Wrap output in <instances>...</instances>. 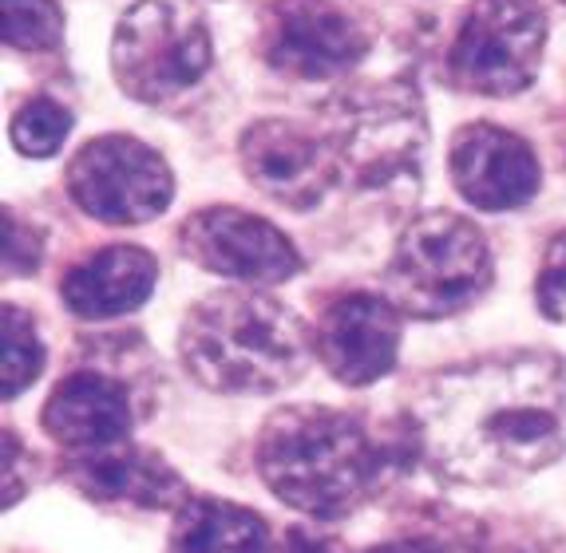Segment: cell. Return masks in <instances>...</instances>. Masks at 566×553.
Returning a JSON list of instances; mask_svg holds the SVG:
<instances>
[{"label":"cell","mask_w":566,"mask_h":553,"mask_svg":"<svg viewBox=\"0 0 566 553\" xmlns=\"http://www.w3.org/2000/svg\"><path fill=\"white\" fill-rule=\"evenodd\" d=\"M0 372H4V384H0L4 387V400H17L44 372V340L36 332V320L20 305H4V357H0Z\"/></svg>","instance_id":"d6986e66"},{"label":"cell","mask_w":566,"mask_h":553,"mask_svg":"<svg viewBox=\"0 0 566 553\" xmlns=\"http://www.w3.org/2000/svg\"><path fill=\"white\" fill-rule=\"evenodd\" d=\"M40 254H44V242L36 237L29 222L20 225L12 210H4V269L9 277H20V273H36Z\"/></svg>","instance_id":"603a6c76"},{"label":"cell","mask_w":566,"mask_h":553,"mask_svg":"<svg viewBox=\"0 0 566 553\" xmlns=\"http://www.w3.org/2000/svg\"><path fill=\"white\" fill-rule=\"evenodd\" d=\"M135 419L139 415H135L132 384L119 380L115 372H104V368L67 372L52 387L44 412H40L44 432L64 447V455L132 443Z\"/></svg>","instance_id":"4fadbf2b"},{"label":"cell","mask_w":566,"mask_h":553,"mask_svg":"<svg viewBox=\"0 0 566 553\" xmlns=\"http://www.w3.org/2000/svg\"><path fill=\"white\" fill-rule=\"evenodd\" d=\"M373 47V29L340 0H274L262 17V56L285 79H337Z\"/></svg>","instance_id":"ba28073f"},{"label":"cell","mask_w":566,"mask_h":553,"mask_svg":"<svg viewBox=\"0 0 566 553\" xmlns=\"http://www.w3.org/2000/svg\"><path fill=\"white\" fill-rule=\"evenodd\" d=\"M64 40L56 0H4V44L12 52H52Z\"/></svg>","instance_id":"ffe728a7"},{"label":"cell","mask_w":566,"mask_h":553,"mask_svg":"<svg viewBox=\"0 0 566 553\" xmlns=\"http://www.w3.org/2000/svg\"><path fill=\"white\" fill-rule=\"evenodd\" d=\"M448 170H452L455 190L475 210H491V214L527 206L543 182L531 142L495 123L460 127L452 135V150H448Z\"/></svg>","instance_id":"7c38bea8"},{"label":"cell","mask_w":566,"mask_h":553,"mask_svg":"<svg viewBox=\"0 0 566 553\" xmlns=\"http://www.w3.org/2000/svg\"><path fill=\"white\" fill-rule=\"evenodd\" d=\"M535 297L543 317L566 325V230L551 237L543 265H538V281H535Z\"/></svg>","instance_id":"7402d4cb"},{"label":"cell","mask_w":566,"mask_h":553,"mask_svg":"<svg viewBox=\"0 0 566 553\" xmlns=\"http://www.w3.org/2000/svg\"><path fill=\"white\" fill-rule=\"evenodd\" d=\"M491 249L480 225L452 210L420 214L400 234L385 269L388 300L400 317L448 320L491 289Z\"/></svg>","instance_id":"277c9868"},{"label":"cell","mask_w":566,"mask_h":553,"mask_svg":"<svg viewBox=\"0 0 566 553\" xmlns=\"http://www.w3.org/2000/svg\"><path fill=\"white\" fill-rule=\"evenodd\" d=\"M159 281V262L139 245H107L95 257L67 269L60 297L76 317L112 320L135 312L143 300H151Z\"/></svg>","instance_id":"2e32d148"},{"label":"cell","mask_w":566,"mask_h":553,"mask_svg":"<svg viewBox=\"0 0 566 553\" xmlns=\"http://www.w3.org/2000/svg\"><path fill=\"white\" fill-rule=\"evenodd\" d=\"M179 249L199 269L242 285H282L302 269V254L274 222L234 206L190 214L179 230Z\"/></svg>","instance_id":"30bf717a"},{"label":"cell","mask_w":566,"mask_h":553,"mask_svg":"<svg viewBox=\"0 0 566 553\" xmlns=\"http://www.w3.org/2000/svg\"><path fill=\"white\" fill-rule=\"evenodd\" d=\"M317 360L345 387H368L385 380L400 357V309L373 293L337 297L313 332Z\"/></svg>","instance_id":"8fae6325"},{"label":"cell","mask_w":566,"mask_h":553,"mask_svg":"<svg viewBox=\"0 0 566 553\" xmlns=\"http://www.w3.org/2000/svg\"><path fill=\"white\" fill-rule=\"evenodd\" d=\"M245 179L285 210H313L340 187L345 159L333 135H317L293 119H262L238 142Z\"/></svg>","instance_id":"9c48e42d"},{"label":"cell","mask_w":566,"mask_h":553,"mask_svg":"<svg viewBox=\"0 0 566 553\" xmlns=\"http://www.w3.org/2000/svg\"><path fill=\"white\" fill-rule=\"evenodd\" d=\"M274 534L258 510L227 498L190 494L175 510L167 553H270Z\"/></svg>","instance_id":"e0dca14e"},{"label":"cell","mask_w":566,"mask_h":553,"mask_svg":"<svg viewBox=\"0 0 566 553\" xmlns=\"http://www.w3.org/2000/svg\"><path fill=\"white\" fill-rule=\"evenodd\" d=\"M313 357L310 325L270 293H210L179 329L182 368L218 395L285 392L310 372Z\"/></svg>","instance_id":"3957f363"},{"label":"cell","mask_w":566,"mask_h":553,"mask_svg":"<svg viewBox=\"0 0 566 553\" xmlns=\"http://www.w3.org/2000/svg\"><path fill=\"white\" fill-rule=\"evenodd\" d=\"M416 462L460 487H507L566 455V360L503 352L424 375L405 407Z\"/></svg>","instance_id":"6da1fadb"},{"label":"cell","mask_w":566,"mask_h":553,"mask_svg":"<svg viewBox=\"0 0 566 553\" xmlns=\"http://www.w3.org/2000/svg\"><path fill=\"white\" fill-rule=\"evenodd\" d=\"M67 135H72V111H64L56 99H29L12 115V142L29 159L56 155Z\"/></svg>","instance_id":"44dd1931"},{"label":"cell","mask_w":566,"mask_h":553,"mask_svg":"<svg viewBox=\"0 0 566 553\" xmlns=\"http://www.w3.org/2000/svg\"><path fill=\"white\" fill-rule=\"evenodd\" d=\"M345 159V174H357L365 187L380 190L400 174H416V150H420V115L405 104H368L337 115L333 131Z\"/></svg>","instance_id":"9a60e30c"},{"label":"cell","mask_w":566,"mask_h":553,"mask_svg":"<svg viewBox=\"0 0 566 553\" xmlns=\"http://www.w3.org/2000/svg\"><path fill=\"white\" fill-rule=\"evenodd\" d=\"M468 553H566V534L538 518L491 514L468 530Z\"/></svg>","instance_id":"ac0fdd59"},{"label":"cell","mask_w":566,"mask_h":553,"mask_svg":"<svg viewBox=\"0 0 566 553\" xmlns=\"http://www.w3.org/2000/svg\"><path fill=\"white\" fill-rule=\"evenodd\" d=\"M4 455H9V459H4V507H12V502L20 498L17 467H20V459L29 455V450L20 447V439H17V432H12V427L4 432ZM24 467H29V462H24ZM24 494H29V482H24Z\"/></svg>","instance_id":"484cf974"},{"label":"cell","mask_w":566,"mask_h":553,"mask_svg":"<svg viewBox=\"0 0 566 553\" xmlns=\"http://www.w3.org/2000/svg\"><path fill=\"white\" fill-rule=\"evenodd\" d=\"M64 479L99 507L179 510L190 498L179 470L163 455L132 447V443L104 450H72L64 455Z\"/></svg>","instance_id":"5bb4252c"},{"label":"cell","mask_w":566,"mask_h":553,"mask_svg":"<svg viewBox=\"0 0 566 553\" xmlns=\"http://www.w3.org/2000/svg\"><path fill=\"white\" fill-rule=\"evenodd\" d=\"M365 553H452L444 542L436 534H400V538H388L380 545H368Z\"/></svg>","instance_id":"d4e9b609"},{"label":"cell","mask_w":566,"mask_h":553,"mask_svg":"<svg viewBox=\"0 0 566 553\" xmlns=\"http://www.w3.org/2000/svg\"><path fill=\"white\" fill-rule=\"evenodd\" d=\"M210 67H214V36L195 4L139 0L115 24V84L139 104H175L207 79Z\"/></svg>","instance_id":"5b68a950"},{"label":"cell","mask_w":566,"mask_h":553,"mask_svg":"<svg viewBox=\"0 0 566 553\" xmlns=\"http://www.w3.org/2000/svg\"><path fill=\"white\" fill-rule=\"evenodd\" d=\"M547 44L543 0H472L448 56L452 84L475 95H515L535 84Z\"/></svg>","instance_id":"8992f818"},{"label":"cell","mask_w":566,"mask_h":553,"mask_svg":"<svg viewBox=\"0 0 566 553\" xmlns=\"http://www.w3.org/2000/svg\"><path fill=\"white\" fill-rule=\"evenodd\" d=\"M416 447L408 423L377 432L353 412L325 404L277 407L254 443L258 475L285 507L317 522L357 514L385 490V482L412 462Z\"/></svg>","instance_id":"7a4b0ae2"},{"label":"cell","mask_w":566,"mask_h":553,"mask_svg":"<svg viewBox=\"0 0 566 553\" xmlns=\"http://www.w3.org/2000/svg\"><path fill=\"white\" fill-rule=\"evenodd\" d=\"M270 553H349V545L313 525H285Z\"/></svg>","instance_id":"cb8c5ba5"},{"label":"cell","mask_w":566,"mask_h":553,"mask_svg":"<svg viewBox=\"0 0 566 553\" xmlns=\"http://www.w3.org/2000/svg\"><path fill=\"white\" fill-rule=\"evenodd\" d=\"M67 194L104 225H143L167 214L175 179L159 150L132 135H99L67 162Z\"/></svg>","instance_id":"52a82bcc"}]
</instances>
